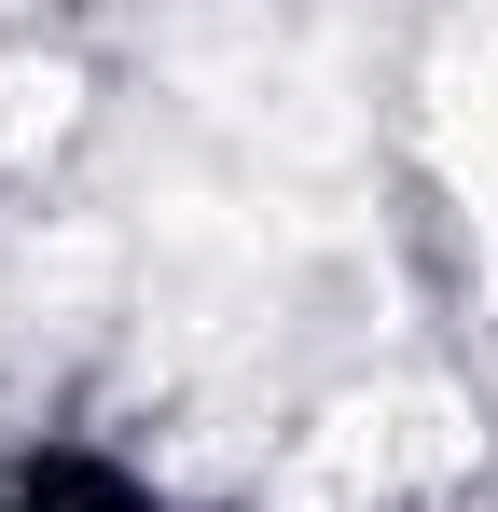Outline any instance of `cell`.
I'll return each mask as SVG.
<instances>
[{"label":"cell","mask_w":498,"mask_h":512,"mask_svg":"<svg viewBox=\"0 0 498 512\" xmlns=\"http://www.w3.org/2000/svg\"><path fill=\"white\" fill-rule=\"evenodd\" d=\"M14 512H153V499H139L125 457H97V443H42L28 485H14Z\"/></svg>","instance_id":"1"}]
</instances>
